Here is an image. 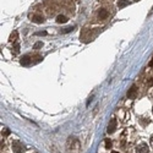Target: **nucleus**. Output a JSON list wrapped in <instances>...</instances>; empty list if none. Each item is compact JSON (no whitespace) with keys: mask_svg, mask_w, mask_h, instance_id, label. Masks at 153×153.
Instances as JSON below:
<instances>
[{"mask_svg":"<svg viewBox=\"0 0 153 153\" xmlns=\"http://www.w3.org/2000/svg\"><path fill=\"white\" fill-rule=\"evenodd\" d=\"M136 93H137V87L136 86H132L130 90H129V92H127V97H129V98H135Z\"/></svg>","mask_w":153,"mask_h":153,"instance_id":"7","label":"nucleus"},{"mask_svg":"<svg viewBox=\"0 0 153 153\" xmlns=\"http://www.w3.org/2000/svg\"><path fill=\"white\" fill-rule=\"evenodd\" d=\"M149 66H153V60H152V61L149 62Z\"/></svg>","mask_w":153,"mask_h":153,"instance_id":"18","label":"nucleus"},{"mask_svg":"<svg viewBox=\"0 0 153 153\" xmlns=\"http://www.w3.org/2000/svg\"><path fill=\"white\" fill-rule=\"evenodd\" d=\"M148 151H149V147L146 143H140L137 146V152L138 153H148Z\"/></svg>","mask_w":153,"mask_h":153,"instance_id":"4","label":"nucleus"},{"mask_svg":"<svg viewBox=\"0 0 153 153\" xmlns=\"http://www.w3.org/2000/svg\"><path fill=\"white\" fill-rule=\"evenodd\" d=\"M9 135H10V130L5 127L4 131H3V137H6V136H9Z\"/></svg>","mask_w":153,"mask_h":153,"instance_id":"12","label":"nucleus"},{"mask_svg":"<svg viewBox=\"0 0 153 153\" xmlns=\"http://www.w3.org/2000/svg\"><path fill=\"white\" fill-rule=\"evenodd\" d=\"M127 5H129V1H127V0H119V3H118V7H120V9H123Z\"/></svg>","mask_w":153,"mask_h":153,"instance_id":"9","label":"nucleus"},{"mask_svg":"<svg viewBox=\"0 0 153 153\" xmlns=\"http://www.w3.org/2000/svg\"><path fill=\"white\" fill-rule=\"evenodd\" d=\"M74 30V27H68V28H65L64 31H61V33H69V32H71Z\"/></svg>","mask_w":153,"mask_h":153,"instance_id":"13","label":"nucleus"},{"mask_svg":"<svg viewBox=\"0 0 153 153\" xmlns=\"http://www.w3.org/2000/svg\"><path fill=\"white\" fill-rule=\"evenodd\" d=\"M32 21L36 22V23H42V22H44V17H43L42 15L36 14V15L32 16Z\"/></svg>","mask_w":153,"mask_h":153,"instance_id":"6","label":"nucleus"},{"mask_svg":"<svg viewBox=\"0 0 153 153\" xmlns=\"http://www.w3.org/2000/svg\"><path fill=\"white\" fill-rule=\"evenodd\" d=\"M31 61H32V59L28 56V55H25V56H22V59H21V65H23V66H28L30 64H31Z\"/></svg>","mask_w":153,"mask_h":153,"instance_id":"5","label":"nucleus"},{"mask_svg":"<svg viewBox=\"0 0 153 153\" xmlns=\"http://www.w3.org/2000/svg\"><path fill=\"white\" fill-rule=\"evenodd\" d=\"M47 32H37V36H45Z\"/></svg>","mask_w":153,"mask_h":153,"instance_id":"15","label":"nucleus"},{"mask_svg":"<svg viewBox=\"0 0 153 153\" xmlns=\"http://www.w3.org/2000/svg\"><path fill=\"white\" fill-rule=\"evenodd\" d=\"M16 39H17V32H16V31H14V33H12V34L10 36V42L15 43V42H16Z\"/></svg>","mask_w":153,"mask_h":153,"instance_id":"10","label":"nucleus"},{"mask_svg":"<svg viewBox=\"0 0 153 153\" xmlns=\"http://www.w3.org/2000/svg\"><path fill=\"white\" fill-rule=\"evenodd\" d=\"M11 147H12V151H14V153H23V152H25V149H26L25 145H23L21 141H17V140H16V141L12 142Z\"/></svg>","mask_w":153,"mask_h":153,"instance_id":"1","label":"nucleus"},{"mask_svg":"<svg viewBox=\"0 0 153 153\" xmlns=\"http://www.w3.org/2000/svg\"><path fill=\"white\" fill-rule=\"evenodd\" d=\"M136 1H137V0H136Z\"/></svg>","mask_w":153,"mask_h":153,"instance_id":"20","label":"nucleus"},{"mask_svg":"<svg viewBox=\"0 0 153 153\" xmlns=\"http://www.w3.org/2000/svg\"><path fill=\"white\" fill-rule=\"evenodd\" d=\"M148 83H149V86H153V79H152V80H151Z\"/></svg>","mask_w":153,"mask_h":153,"instance_id":"16","label":"nucleus"},{"mask_svg":"<svg viewBox=\"0 0 153 153\" xmlns=\"http://www.w3.org/2000/svg\"><path fill=\"white\" fill-rule=\"evenodd\" d=\"M108 16H109V12L105 9H99V11H98V19L99 20H105Z\"/></svg>","mask_w":153,"mask_h":153,"instance_id":"3","label":"nucleus"},{"mask_svg":"<svg viewBox=\"0 0 153 153\" xmlns=\"http://www.w3.org/2000/svg\"><path fill=\"white\" fill-rule=\"evenodd\" d=\"M111 153H119V152H117V151H113V152H111Z\"/></svg>","mask_w":153,"mask_h":153,"instance_id":"19","label":"nucleus"},{"mask_svg":"<svg viewBox=\"0 0 153 153\" xmlns=\"http://www.w3.org/2000/svg\"><path fill=\"white\" fill-rule=\"evenodd\" d=\"M110 147H111V141H110L109 138H107V140H105V148H108V149H109Z\"/></svg>","mask_w":153,"mask_h":153,"instance_id":"11","label":"nucleus"},{"mask_svg":"<svg viewBox=\"0 0 153 153\" xmlns=\"http://www.w3.org/2000/svg\"><path fill=\"white\" fill-rule=\"evenodd\" d=\"M66 21H68V17L64 16V15H59V16L56 17V22H58V23H65Z\"/></svg>","mask_w":153,"mask_h":153,"instance_id":"8","label":"nucleus"},{"mask_svg":"<svg viewBox=\"0 0 153 153\" xmlns=\"http://www.w3.org/2000/svg\"><path fill=\"white\" fill-rule=\"evenodd\" d=\"M115 129H117V119H111L110 120V123H109V126H108V134H113L114 131H115Z\"/></svg>","mask_w":153,"mask_h":153,"instance_id":"2","label":"nucleus"},{"mask_svg":"<svg viewBox=\"0 0 153 153\" xmlns=\"http://www.w3.org/2000/svg\"><path fill=\"white\" fill-rule=\"evenodd\" d=\"M151 145H152V147H153V136H152V138H151Z\"/></svg>","mask_w":153,"mask_h":153,"instance_id":"17","label":"nucleus"},{"mask_svg":"<svg viewBox=\"0 0 153 153\" xmlns=\"http://www.w3.org/2000/svg\"><path fill=\"white\" fill-rule=\"evenodd\" d=\"M43 44H42V42H38L37 44H34V49H38V48H41Z\"/></svg>","mask_w":153,"mask_h":153,"instance_id":"14","label":"nucleus"}]
</instances>
